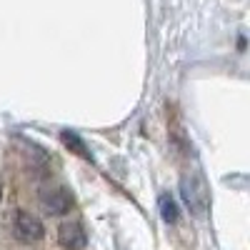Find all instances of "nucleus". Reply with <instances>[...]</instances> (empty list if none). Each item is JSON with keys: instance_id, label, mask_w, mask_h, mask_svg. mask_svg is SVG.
<instances>
[{"instance_id": "f257e3e1", "label": "nucleus", "mask_w": 250, "mask_h": 250, "mask_svg": "<svg viewBox=\"0 0 250 250\" xmlns=\"http://www.w3.org/2000/svg\"><path fill=\"white\" fill-rule=\"evenodd\" d=\"M13 233L20 243H38V240H43L45 235V225L40 218H35L33 213L28 210H18L15 213V223H13Z\"/></svg>"}, {"instance_id": "f03ea898", "label": "nucleus", "mask_w": 250, "mask_h": 250, "mask_svg": "<svg viewBox=\"0 0 250 250\" xmlns=\"http://www.w3.org/2000/svg\"><path fill=\"white\" fill-rule=\"evenodd\" d=\"M40 205L48 215H65L73 210V195L68 188H45L40 190Z\"/></svg>"}, {"instance_id": "7ed1b4c3", "label": "nucleus", "mask_w": 250, "mask_h": 250, "mask_svg": "<svg viewBox=\"0 0 250 250\" xmlns=\"http://www.w3.org/2000/svg\"><path fill=\"white\" fill-rule=\"evenodd\" d=\"M58 245L62 250H85V245H88L85 228H83L80 223H75V220L62 223L58 228Z\"/></svg>"}, {"instance_id": "20e7f679", "label": "nucleus", "mask_w": 250, "mask_h": 250, "mask_svg": "<svg viewBox=\"0 0 250 250\" xmlns=\"http://www.w3.org/2000/svg\"><path fill=\"white\" fill-rule=\"evenodd\" d=\"M180 195H183L185 205L190 208V210H193L195 215H200V213L205 210V205H208V195H205L203 185H200L195 178L183 175V180H180Z\"/></svg>"}, {"instance_id": "39448f33", "label": "nucleus", "mask_w": 250, "mask_h": 250, "mask_svg": "<svg viewBox=\"0 0 250 250\" xmlns=\"http://www.w3.org/2000/svg\"><path fill=\"white\" fill-rule=\"evenodd\" d=\"M60 143L65 145V148H68L73 155H78V158H83V160L93 163V155H90L88 145L83 143V138H80V135H75V133H70V130H62V133H60Z\"/></svg>"}, {"instance_id": "423d86ee", "label": "nucleus", "mask_w": 250, "mask_h": 250, "mask_svg": "<svg viewBox=\"0 0 250 250\" xmlns=\"http://www.w3.org/2000/svg\"><path fill=\"white\" fill-rule=\"evenodd\" d=\"M158 208H160V218L168 223V225H175L178 223L180 213H178V205H175V200H173L170 193H163L158 198Z\"/></svg>"}, {"instance_id": "0eeeda50", "label": "nucleus", "mask_w": 250, "mask_h": 250, "mask_svg": "<svg viewBox=\"0 0 250 250\" xmlns=\"http://www.w3.org/2000/svg\"><path fill=\"white\" fill-rule=\"evenodd\" d=\"M0 200H3V185H0Z\"/></svg>"}]
</instances>
